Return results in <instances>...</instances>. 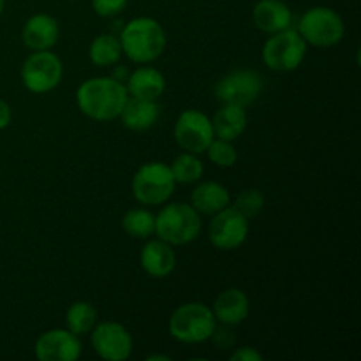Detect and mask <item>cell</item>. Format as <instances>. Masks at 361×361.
<instances>
[{
	"label": "cell",
	"mask_w": 361,
	"mask_h": 361,
	"mask_svg": "<svg viewBox=\"0 0 361 361\" xmlns=\"http://www.w3.org/2000/svg\"><path fill=\"white\" fill-rule=\"evenodd\" d=\"M129 94L122 81L115 78H90L83 81L76 92L80 111L95 122H109L118 118Z\"/></svg>",
	"instance_id": "1"
},
{
	"label": "cell",
	"mask_w": 361,
	"mask_h": 361,
	"mask_svg": "<svg viewBox=\"0 0 361 361\" xmlns=\"http://www.w3.org/2000/svg\"><path fill=\"white\" fill-rule=\"evenodd\" d=\"M120 44L129 60L136 63H150L166 49L164 27L154 18H134L122 28Z\"/></svg>",
	"instance_id": "2"
},
{
	"label": "cell",
	"mask_w": 361,
	"mask_h": 361,
	"mask_svg": "<svg viewBox=\"0 0 361 361\" xmlns=\"http://www.w3.org/2000/svg\"><path fill=\"white\" fill-rule=\"evenodd\" d=\"M201 233L200 214L187 203L166 204L155 215V235L169 245H187Z\"/></svg>",
	"instance_id": "3"
},
{
	"label": "cell",
	"mask_w": 361,
	"mask_h": 361,
	"mask_svg": "<svg viewBox=\"0 0 361 361\" xmlns=\"http://www.w3.org/2000/svg\"><path fill=\"white\" fill-rule=\"evenodd\" d=\"M217 326L210 307L201 302H189L180 305L169 317V334L183 344H201L208 341Z\"/></svg>",
	"instance_id": "4"
},
{
	"label": "cell",
	"mask_w": 361,
	"mask_h": 361,
	"mask_svg": "<svg viewBox=\"0 0 361 361\" xmlns=\"http://www.w3.org/2000/svg\"><path fill=\"white\" fill-rule=\"evenodd\" d=\"M298 32L307 44L331 48L344 39L345 25L341 14L326 6L310 7L298 23Z\"/></svg>",
	"instance_id": "5"
},
{
	"label": "cell",
	"mask_w": 361,
	"mask_h": 361,
	"mask_svg": "<svg viewBox=\"0 0 361 361\" xmlns=\"http://www.w3.org/2000/svg\"><path fill=\"white\" fill-rule=\"evenodd\" d=\"M175 178L169 166L162 162H147L133 178V194L136 201L147 207L164 204L175 192Z\"/></svg>",
	"instance_id": "6"
},
{
	"label": "cell",
	"mask_w": 361,
	"mask_h": 361,
	"mask_svg": "<svg viewBox=\"0 0 361 361\" xmlns=\"http://www.w3.org/2000/svg\"><path fill=\"white\" fill-rule=\"evenodd\" d=\"M307 55V42L298 30L291 27L271 34L263 46V62L277 73H291L298 69Z\"/></svg>",
	"instance_id": "7"
},
{
	"label": "cell",
	"mask_w": 361,
	"mask_h": 361,
	"mask_svg": "<svg viewBox=\"0 0 361 361\" xmlns=\"http://www.w3.org/2000/svg\"><path fill=\"white\" fill-rule=\"evenodd\" d=\"M263 90V76L254 69H235L215 83V99L222 104H252Z\"/></svg>",
	"instance_id": "8"
},
{
	"label": "cell",
	"mask_w": 361,
	"mask_h": 361,
	"mask_svg": "<svg viewBox=\"0 0 361 361\" xmlns=\"http://www.w3.org/2000/svg\"><path fill=\"white\" fill-rule=\"evenodd\" d=\"M63 76L62 60L55 53L34 51L21 67V81L32 94H46L59 87Z\"/></svg>",
	"instance_id": "9"
},
{
	"label": "cell",
	"mask_w": 361,
	"mask_h": 361,
	"mask_svg": "<svg viewBox=\"0 0 361 361\" xmlns=\"http://www.w3.org/2000/svg\"><path fill=\"white\" fill-rule=\"evenodd\" d=\"M208 236L215 249L235 250L243 245L249 236V219L236 210L235 207H226L214 215L208 228Z\"/></svg>",
	"instance_id": "10"
},
{
	"label": "cell",
	"mask_w": 361,
	"mask_h": 361,
	"mask_svg": "<svg viewBox=\"0 0 361 361\" xmlns=\"http://www.w3.org/2000/svg\"><path fill=\"white\" fill-rule=\"evenodd\" d=\"M215 137L212 120L200 109H185L175 123V141L182 150L203 154Z\"/></svg>",
	"instance_id": "11"
},
{
	"label": "cell",
	"mask_w": 361,
	"mask_h": 361,
	"mask_svg": "<svg viewBox=\"0 0 361 361\" xmlns=\"http://www.w3.org/2000/svg\"><path fill=\"white\" fill-rule=\"evenodd\" d=\"M92 345L102 360L126 361L133 355V335L120 323L104 321L92 330Z\"/></svg>",
	"instance_id": "12"
},
{
	"label": "cell",
	"mask_w": 361,
	"mask_h": 361,
	"mask_svg": "<svg viewBox=\"0 0 361 361\" xmlns=\"http://www.w3.org/2000/svg\"><path fill=\"white\" fill-rule=\"evenodd\" d=\"M39 361H76L81 356V342L73 331L55 328L44 331L35 342Z\"/></svg>",
	"instance_id": "13"
},
{
	"label": "cell",
	"mask_w": 361,
	"mask_h": 361,
	"mask_svg": "<svg viewBox=\"0 0 361 361\" xmlns=\"http://www.w3.org/2000/svg\"><path fill=\"white\" fill-rule=\"evenodd\" d=\"M60 35L59 21L49 14H34L27 20L21 30V39L32 51H44L56 44Z\"/></svg>",
	"instance_id": "14"
},
{
	"label": "cell",
	"mask_w": 361,
	"mask_h": 361,
	"mask_svg": "<svg viewBox=\"0 0 361 361\" xmlns=\"http://www.w3.org/2000/svg\"><path fill=\"white\" fill-rule=\"evenodd\" d=\"M140 259L143 270L154 279L169 277L176 268V252L173 245L162 240H150L145 243Z\"/></svg>",
	"instance_id": "15"
},
{
	"label": "cell",
	"mask_w": 361,
	"mask_h": 361,
	"mask_svg": "<svg viewBox=\"0 0 361 361\" xmlns=\"http://www.w3.org/2000/svg\"><path fill=\"white\" fill-rule=\"evenodd\" d=\"M215 319L222 324H229V326H236V324L243 323L250 312V302L249 296L238 288H229L222 291L221 295L215 298L214 307H212Z\"/></svg>",
	"instance_id": "16"
},
{
	"label": "cell",
	"mask_w": 361,
	"mask_h": 361,
	"mask_svg": "<svg viewBox=\"0 0 361 361\" xmlns=\"http://www.w3.org/2000/svg\"><path fill=\"white\" fill-rule=\"evenodd\" d=\"M256 27L267 34H277L291 27V9L282 0H259L252 11Z\"/></svg>",
	"instance_id": "17"
},
{
	"label": "cell",
	"mask_w": 361,
	"mask_h": 361,
	"mask_svg": "<svg viewBox=\"0 0 361 361\" xmlns=\"http://www.w3.org/2000/svg\"><path fill=\"white\" fill-rule=\"evenodd\" d=\"M127 94L129 97L157 101L166 90V78L155 67H140L127 78Z\"/></svg>",
	"instance_id": "18"
},
{
	"label": "cell",
	"mask_w": 361,
	"mask_h": 361,
	"mask_svg": "<svg viewBox=\"0 0 361 361\" xmlns=\"http://www.w3.org/2000/svg\"><path fill=\"white\" fill-rule=\"evenodd\" d=\"M161 116V104L157 101L129 97L123 106L120 118L123 126L130 130H147L157 123Z\"/></svg>",
	"instance_id": "19"
},
{
	"label": "cell",
	"mask_w": 361,
	"mask_h": 361,
	"mask_svg": "<svg viewBox=\"0 0 361 361\" xmlns=\"http://www.w3.org/2000/svg\"><path fill=\"white\" fill-rule=\"evenodd\" d=\"M212 127H214L215 137L219 140H238L247 129L245 108L236 104H222V108L212 118Z\"/></svg>",
	"instance_id": "20"
},
{
	"label": "cell",
	"mask_w": 361,
	"mask_h": 361,
	"mask_svg": "<svg viewBox=\"0 0 361 361\" xmlns=\"http://www.w3.org/2000/svg\"><path fill=\"white\" fill-rule=\"evenodd\" d=\"M231 203V194L219 182H203L194 189L190 204L197 214L215 215Z\"/></svg>",
	"instance_id": "21"
},
{
	"label": "cell",
	"mask_w": 361,
	"mask_h": 361,
	"mask_svg": "<svg viewBox=\"0 0 361 361\" xmlns=\"http://www.w3.org/2000/svg\"><path fill=\"white\" fill-rule=\"evenodd\" d=\"M122 44L120 39L113 34H101L92 41L88 48V56L99 67H108L118 63L122 59Z\"/></svg>",
	"instance_id": "22"
},
{
	"label": "cell",
	"mask_w": 361,
	"mask_h": 361,
	"mask_svg": "<svg viewBox=\"0 0 361 361\" xmlns=\"http://www.w3.org/2000/svg\"><path fill=\"white\" fill-rule=\"evenodd\" d=\"M67 330L73 331L74 335L90 334L97 324V310L88 302H76L67 309L66 314Z\"/></svg>",
	"instance_id": "23"
},
{
	"label": "cell",
	"mask_w": 361,
	"mask_h": 361,
	"mask_svg": "<svg viewBox=\"0 0 361 361\" xmlns=\"http://www.w3.org/2000/svg\"><path fill=\"white\" fill-rule=\"evenodd\" d=\"M122 228L133 238L147 240L155 233V215L145 208H133L123 215Z\"/></svg>",
	"instance_id": "24"
},
{
	"label": "cell",
	"mask_w": 361,
	"mask_h": 361,
	"mask_svg": "<svg viewBox=\"0 0 361 361\" xmlns=\"http://www.w3.org/2000/svg\"><path fill=\"white\" fill-rule=\"evenodd\" d=\"M173 173V178L176 183H194L200 182L201 176H203V162L196 157V154H185L178 155V157L173 161V164L169 166Z\"/></svg>",
	"instance_id": "25"
},
{
	"label": "cell",
	"mask_w": 361,
	"mask_h": 361,
	"mask_svg": "<svg viewBox=\"0 0 361 361\" xmlns=\"http://www.w3.org/2000/svg\"><path fill=\"white\" fill-rule=\"evenodd\" d=\"M208 154V159L214 162L219 168H231L238 161V152L233 147L231 141L226 140H212V143L208 145V148L204 150Z\"/></svg>",
	"instance_id": "26"
},
{
	"label": "cell",
	"mask_w": 361,
	"mask_h": 361,
	"mask_svg": "<svg viewBox=\"0 0 361 361\" xmlns=\"http://www.w3.org/2000/svg\"><path fill=\"white\" fill-rule=\"evenodd\" d=\"M233 207L238 212H242L247 219H254L263 212L264 208V196L259 189H243L236 196Z\"/></svg>",
	"instance_id": "27"
},
{
	"label": "cell",
	"mask_w": 361,
	"mask_h": 361,
	"mask_svg": "<svg viewBox=\"0 0 361 361\" xmlns=\"http://www.w3.org/2000/svg\"><path fill=\"white\" fill-rule=\"evenodd\" d=\"M129 0H92V7L102 18H113L122 13Z\"/></svg>",
	"instance_id": "28"
},
{
	"label": "cell",
	"mask_w": 361,
	"mask_h": 361,
	"mask_svg": "<svg viewBox=\"0 0 361 361\" xmlns=\"http://www.w3.org/2000/svg\"><path fill=\"white\" fill-rule=\"evenodd\" d=\"M222 324V323H221ZM212 341L217 345V349H229L235 345L236 335L231 331L229 324H222V326H215L214 334H212Z\"/></svg>",
	"instance_id": "29"
},
{
	"label": "cell",
	"mask_w": 361,
	"mask_h": 361,
	"mask_svg": "<svg viewBox=\"0 0 361 361\" xmlns=\"http://www.w3.org/2000/svg\"><path fill=\"white\" fill-rule=\"evenodd\" d=\"M263 355L254 348H240L231 355V361H261Z\"/></svg>",
	"instance_id": "30"
},
{
	"label": "cell",
	"mask_w": 361,
	"mask_h": 361,
	"mask_svg": "<svg viewBox=\"0 0 361 361\" xmlns=\"http://www.w3.org/2000/svg\"><path fill=\"white\" fill-rule=\"evenodd\" d=\"M11 118H13V113H11L9 104L6 101L0 99V130L6 129L7 126L11 123Z\"/></svg>",
	"instance_id": "31"
},
{
	"label": "cell",
	"mask_w": 361,
	"mask_h": 361,
	"mask_svg": "<svg viewBox=\"0 0 361 361\" xmlns=\"http://www.w3.org/2000/svg\"><path fill=\"white\" fill-rule=\"evenodd\" d=\"M148 361H154V360H161V361H168L169 356H164V355H150L147 356Z\"/></svg>",
	"instance_id": "32"
},
{
	"label": "cell",
	"mask_w": 361,
	"mask_h": 361,
	"mask_svg": "<svg viewBox=\"0 0 361 361\" xmlns=\"http://www.w3.org/2000/svg\"><path fill=\"white\" fill-rule=\"evenodd\" d=\"M4 6H6V0H0V14H2V11H4Z\"/></svg>",
	"instance_id": "33"
}]
</instances>
